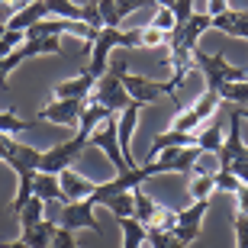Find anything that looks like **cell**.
I'll use <instances>...</instances> for the list:
<instances>
[{
    "label": "cell",
    "mask_w": 248,
    "mask_h": 248,
    "mask_svg": "<svg viewBox=\"0 0 248 248\" xmlns=\"http://www.w3.org/2000/svg\"><path fill=\"white\" fill-rule=\"evenodd\" d=\"M113 48H142V39H139V29H110L103 26L97 32V39L91 42V62L84 68V74H91L93 81H100L107 74V62H110Z\"/></svg>",
    "instance_id": "1"
},
{
    "label": "cell",
    "mask_w": 248,
    "mask_h": 248,
    "mask_svg": "<svg viewBox=\"0 0 248 248\" xmlns=\"http://www.w3.org/2000/svg\"><path fill=\"white\" fill-rule=\"evenodd\" d=\"M193 64L203 71V78H206V91L216 93L219 97V91L226 87V84H235V81H248V68L242 64V68H235V64L226 62V55L222 52H213V55H206V52H193Z\"/></svg>",
    "instance_id": "2"
},
{
    "label": "cell",
    "mask_w": 248,
    "mask_h": 248,
    "mask_svg": "<svg viewBox=\"0 0 248 248\" xmlns=\"http://www.w3.org/2000/svg\"><path fill=\"white\" fill-rule=\"evenodd\" d=\"M87 142H91V132L78 129V136L64 139V142L52 145L48 152H42V158H39V171H42V174H55L58 177L62 171H68V168L78 165V158L84 155Z\"/></svg>",
    "instance_id": "3"
},
{
    "label": "cell",
    "mask_w": 248,
    "mask_h": 248,
    "mask_svg": "<svg viewBox=\"0 0 248 248\" xmlns=\"http://www.w3.org/2000/svg\"><path fill=\"white\" fill-rule=\"evenodd\" d=\"M210 210V200H193L190 206L174 213V226H171V235H174L181 245H190V242L200 239V229H203V216Z\"/></svg>",
    "instance_id": "4"
},
{
    "label": "cell",
    "mask_w": 248,
    "mask_h": 248,
    "mask_svg": "<svg viewBox=\"0 0 248 248\" xmlns=\"http://www.w3.org/2000/svg\"><path fill=\"white\" fill-rule=\"evenodd\" d=\"M219 97L216 93H203L200 100L193 103V107H187V110H177V116H174V123H171V129H177V132H197V129L203 126V123L210 120L213 113H216V107H219Z\"/></svg>",
    "instance_id": "5"
},
{
    "label": "cell",
    "mask_w": 248,
    "mask_h": 248,
    "mask_svg": "<svg viewBox=\"0 0 248 248\" xmlns=\"http://www.w3.org/2000/svg\"><path fill=\"white\" fill-rule=\"evenodd\" d=\"M200 155L203 152L197 145H171V148H165V152L155 158L158 174H184V171H197Z\"/></svg>",
    "instance_id": "6"
},
{
    "label": "cell",
    "mask_w": 248,
    "mask_h": 248,
    "mask_svg": "<svg viewBox=\"0 0 248 248\" xmlns=\"http://www.w3.org/2000/svg\"><path fill=\"white\" fill-rule=\"evenodd\" d=\"M91 100L100 103V107H107L110 113H120V110H126L129 103H132V100H129V93H126V87H123V81L116 78V74H110V71L93 84Z\"/></svg>",
    "instance_id": "7"
},
{
    "label": "cell",
    "mask_w": 248,
    "mask_h": 248,
    "mask_svg": "<svg viewBox=\"0 0 248 248\" xmlns=\"http://www.w3.org/2000/svg\"><path fill=\"white\" fill-rule=\"evenodd\" d=\"M87 145H97V148H100L103 155L116 165V174H120V171H129L126 161H123V152H120V139H116V113H110L100 126L93 129V136H91V142H87Z\"/></svg>",
    "instance_id": "8"
},
{
    "label": "cell",
    "mask_w": 248,
    "mask_h": 248,
    "mask_svg": "<svg viewBox=\"0 0 248 248\" xmlns=\"http://www.w3.org/2000/svg\"><path fill=\"white\" fill-rule=\"evenodd\" d=\"M62 229L74 232V229H91L93 235H103V226L93 219V203L84 197V200L64 203L62 206Z\"/></svg>",
    "instance_id": "9"
},
{
    "label": "cell",
    "mask_w": 248,
    "mask_h": 248,
    "mask_svg": "<svg viewBox=\"0 0 248 248\" xmlns=\"http://www.w3.org/2000/svg\"><path fill=\"white\" fill-rule=\"evenodd\" d=\"M84 107H87V100H52L39 110L36 120H52L58 126H81Z\"/></svg>",
    "instance_id": "10"
},
{
    "label": "cell",
    "mask_w": 248,
    "mask_h": 248,
    "mask_svg": "<svg viewBox=\"0 0 248 248\" xmlns=\"http://www.w3.org/2000/svg\"><path fill=\"white\" fill-rule=\"evenodd\" d=\"M210 29H219L226 36L248 39V10H222L219 16H210Z\"/></svg>",
    "instance_id": "11"
},
{
    "label": "cell",
    "mask_w": 248,
    "mask_h": 248,
    "mask_svg": "<svg viewBox=\"0 0 248 248\" xmlns=\"http://www.w3.org/2000/svg\"><path fill=\"white\" fill-rule=\"evenodd\" d=\"M93 78L91 74H78V78H71V81H62L55 84V100H91L93 93Z\"/></svg>",
    "instance_id": "12"
},
{
    "label": "cell",
    "mask_w": 248,
    "mask_h": 248,
    "mask_svg": "<svg viewBox=\"0 0 248 248\" xmlns=\"http://www.w3.org/2000/svg\"><path fill=\"white\" fill-rule=\"evenodd\" d=\"M46 16H48V3H46V0H36V3H29V7H19L16 13L7 19V26H3V29L26 32V29H32L39 19H46Z\"/></svg>",
    "instance_id": "13"
},
{
    "label": "cell",
    "mask_w": 248,
    "mask_h": 248,
    "mask_svg": "<svg viewBox=\"0 0 248 248\" xmlns=\"http://www.w3.org/2000/svg\"><path fill=\"white\" fill-rule=\"evenodd\" d=\"M58 184H62V193H64V203H74V200H84V197H91L93 193V181H87V177H81L78 171H62L58 174Z\"/></svg>",
    "instance_id": "14"
},
{
    "label": "cell",
    "mask_w": 248,
    "mask_h": 248,
    "mask_svg": "<svg viewBox=\"0 0 248 248\" xmlns=\"http://www.w3.org/2000/svg\"><path fill=\"white\" fill-rule=\"evenodd\" d=\"M158 206H161V203H155V197H148L142 187H136V190H132V219H139L145 229L155 222Z\"/></svg>",
    "instance_id": "15"
},
{
    "label": "cell",
    "mask_w": 248,
    "mask_h": 248,
    "mask_svg": "<svg viewBox=\"0 0 248 248\" xmlns=\"http://www.w3.org/2000/svg\"><path fill=\"white\" fill-rule=\"evenodd\" d=\"M55 229L58 226H52L48 219H42V222H36V226H26V229L19 232V239L26 242V248H48L52 239H55Z\"/></svg>",
    "instance_id": "16"
},
{
    "label": "cell",
    "mask_w": 248,
    "mask_h": 248,
    "mask_svg": "<svg viewBox=\"0 0 248 248\" xmlns=\"http://www.w3.org/2000/svg\"><path fill=\"white\" fill-rule=\"evenodd\" d=\"M32 197H39L42 203L58 200V203L64 206V193H62V184H58L55 174H42V171H39L36 181H32Z\"/></svg>",
    "instance_id": "17"
},
{
    "label": "cell",
    "mask_w": 248,
    "mask_h": 248,
    "mask_svg": "<svg viewBox=\"0 0 248 248\" xmlns=\"http://www.w3.org/2000/svg\"><path fill=\"white\" fill-rule=\"evenodd\" d=\"M222 142H226V129H222V120H216L210 129L203 126L197 132V148L200 152H213V155H219L222 152Z\"/></svg>",
    "instance_id": "18"
},
{
    "label": "cell",
    "mask_w": 248,
    "mask_h": 248,
    "mask_svg": "<svg viewBox=\"0 0 248 248\" xmlns=\"http://www.w3.org/2000/svg\"><path fill=\"white\" fill-rule=\"evenodd\" d=\"M19 48H23L26 62H29V58H39V55H62V42H58V39H48V36H42V39H26Z\"/></svg>",
    "instance_id": "19"
},
{
    "label": "cell",
    "mask_w": 248,
    "mask_h": 248,
    "mask_svg": "<svg viewBox=\"0 0 248 248\" xmlns=\"http://www.w3.org/2000/svg\"><path fill=\"white\" fill-rule=\"evenodd\" d=\"M46 3H48V16L84 23V7L78 3V0H46Z\"/></svg>",
    "instance_id": "20"
},
{
    "label": "cell",
    "mask_w": 248,
    "mask_h": 248,
    "mask_svg": "<svg viewBox=\"0 0 248 248\" xmlns=\"http://www.w3.org/2000/svg\"><path fill=\"white\" fill-rule=\"evenodd\" d=\"M39 120H19L13 110H0V136H13L16 139L19 132H26V129H36Z\"/></svg>",
    "instance_id": "21"
},
{
    "label": "cell",
    "mask_w": 248,
    "mask_h": 248,
    "mask_svg": "<svg viewBox=\"0 0 248 248\" xmlns=\"http://www.w3.org/2000/svg\"><path fill=\"white\" fill-rule=\"evenodd\" d=\"M116 222H120V229H123V248H142L145 245V232L148 229L139 219L129 216V219H116Z\"/></svg>",
    "instance_id": "22"
},
{
    "label": "cell",
    "mask_w": 248,
    "mask_h": 248,
    "mask_svg": "<svg viewBox=\"0 0 248 248\" xmlns=\"http://www.w3.org/2000/svg\"><path fill=\"white\" fill-rule=\"evenodd\" d=\"M219 100L232 103V107H248V81L226 84V87L219 91Z\"/></svg>",
    "instance_id": "23"
},
{
    "label": "cell",
    "mask_w": 248,
    "mask_h": 248,
    "mask_svg": "<svg viewBox=\"0 0 248 248\" xmlns=\"http://www.w3.org/2000/svg\"><path fill=\"white\" fill-rule=\"evenodd\" d=\"M42 210H46V203L39 200V197H32V200H29L26 206L16 213L19 229H26V226H36V222H42Z\"/></svg>",
    "instance_id": "24"
},
{
    "label": "cell",
    "mask_w": 248,
    "mask_h": 248,
    "mask_svg": "<svg viewBox=\"0 0 248 248\" xmlns=\"http://www.w3.org/2000/svg\"><path fill=\"white\" fill-rule=\"evenodd\" d=\"M26 62V55H23V48H16V52H10L7 58H0V91H7V78L13 71H16L19 64Z\"/></svg>",
    "instance_id": "25"
},
{
    "label": "cell",
    "mask_w": 248,
    "mask_h": 248,
    "mask_svg": "<svg viewBox=\"0 0 248 248\" xmlns=\"http://www.w3.org/2000/svg\"><path fill=\"white\" fill-rule=\"evenodd\" d=\"M145 242L152 248H187V245H181V242H177L171 232H165V229H148L145 232Z\"/></svg>",
    "instance_id": "26"
},
{
    "label": "cell",
    "mask_w": 248,
    "mask_h": 248,
    "mask_svg": "<svg viewBox=\"0 0 248 248\" xmlns=\"http://www.w3.org/2000/svg\"><path fill=\"white\" fill-rule=\"evenodd\" d=\"M148 26L152 29H158V32H174V26H177V19H174V13H171V10L168 7H158L155 10V16H152V23H148Z\"/></svg>",
    "instance_id": "27"
},
{
    "label": "cell",
    "mask_w": 248,
    "mask_h": 248,
    "mask_svg": "<svg viewBox=\"0 0 248 248\" xmlns=\"http://www.w3.org/2000/svg\"><path fill=\"white\" fill-rule=\"evenodd\" d=\"M239 187H242L239 177L229 174V171H216V174H213V190H222V193H229V197H235Z\"/></svg>",
    "instance_id": "28"
},
{
    "label": "cell",
    "mask_w": 248,
    "mask_h": 248,
    "mask_svg": "<svg viewBox=\"0 0 248 248\" xmlns=\"http://www.w3.org/2000/svg\"><path fill=\"white\" fill-rule=\"evenodd\" d=\"M107 210H110L116 219H129V216H132V193H120V197L107 200Z\"/></svg>",
    "instance_id": "29"
},
{
    "label": "cell",
    "mask_w": 248,
    "mask_h": 248,
    "mask_svg": "<svg viewBox=\"0 0 248 248\" xmlns=\"http://www.w3.org/2000/svg\"><path fill=\"white\" fill-rule=\"evenodd\" d=\"M210 193H213V174H197L193 177V184H190V197L193 200H210Z\"/></svg>",
    "instance_id": "30"
},
{
    "label": "cell",
    "mask_w": 248,
    "mask_h": 248,
    "mask_svg": "<svg viewBox=\"0 0 248 248\" xmlns=\"http://www.w3.org/2000/svg\"><path fill=\"white\" fill-rule=\"evenodd\" d=\"M232 232H235V248H248V216L232 213Z\"/></svg>",
    "instance_id": "31"
},
{
    "label": "cell",
    "mask_w": 248,
    "mask_h": 248,
    "mask_svg": "<svg viewBox=\"0 0 248 248\" xmlns=\"http://www.w3.org/2000/svg\"><path fill=\"white\" fill-rule=\"evenodd\" d=\"M139 39H142V48H155V46H165L168 42L165 32H158V29H152V26L139 29Z\"/></svg>",
    "instance_id": "32"
},
{
    "label": "cell",
    "mask_w": 248,
    "mask_h": 248,
    "mask_svg": "<svg viewBox=\"0 0 248 248\" xmlns=\"http://www.w3.org/2000/svg\"><path fill=\"white\" fill-rule=\"evenodd\" d=\"M152 0H116V16H120V23L129 16V13H136V10L148 7Z\"/></svg>",
    "instance_id": "33"
},
{
    "label": "cell",
    "mask_w": 248,
    "mask_h": 248,
    "mask_svg": "<svg viewBox=\"0 0 248 248\" xmlns=\"http://www.w3.org/2000/svg\"><path fill=\"white\" fill-rule=\"evenodd\" d=\"M171 13H174L177 26H181V23H187V19H190L193 13H197V10H193V0H177L174 7H171Z\"/></svg>",
    "instance_id": "34"
},
{
    "label": "cell",
    "mask_w": 248,
    "mask_h": 248,
    "mask_svg": "<svg viewBox=\"0 0 248 248\" xmlns=\"http://www.w3.org/2000/svg\"><path fill=\"white\" fill-rule=\"evenodd\" d=\"M226 171L239 177V184H242V187H248V161H242V158H232L229 165H226Z\"/></svg>",
    "instance_id": "35"
},
{
    "label": "cell",
    "mask_w": 248,
    "mask_h": 248,
    "mask_svg": "<svg viewBox=\"0 0 248 248\" xmlns=\"http://www.w3.org/2000/svg\"><path fill=\"white\" fill-rule=\"evenodd\" d=\"M235 213L248 216V187H239V193H235Z\"/></svg>",
    "instance_id": "36"
},
{
    "label": "cell",
    "mask_w": 248,
    "mask_h": 248,
    "mask_svg": "<svg viewBox=\"0 0 248 248\" xmlns=\"http://www.w3.org/2000/svg\"><path fill=\"white\" fill-rule=\"evenodd\" d=\"M222 10H229V7H226V0H210V10H206V13H210V16H219Z\"/></svg>",
    "instance_id": "37"
},
{
    "label": "cell",
    "mask_w": 248,
    "mask_h": 248,
    "mask_svg": "<svg viewBox=\"0 0 248 248\" xmlns=\"http://www.w3.org/2000/svg\"><path fill=\"white\" fill-rule=\"evenodd\" d=\"M152 3H158V7H168V10H171V7L177 3V0H152Z\"/></svg>",
    "instance_id": "38"
},
{
    "label": "cell",
    "mask_w": 248,
    "mask_h": 248,
    "mask_svg": "<svg viewBox=\"0 0 248 248\" xmlns=\"http://www.w3.org/2000/svg\"><path fill=\"white\" fill-rule=\"evenodd\" d=\"M235 116H242V120H248V107H235Z\"/></svg>",
    "instance_id": "39"
},
{
    "label": "cell",
    "mask_w": 248,
    "mask_h": 248,
    "mask_svg": "<svg viewBox=\"0 0 248 248\" xmlns=\"http://www.w3.org/2000/svg\"><path fill=\"white\" fill-rule=\"evenodd\" d=\"M0 29H3V26H0Z\"/></svg>",
    "instance_id": "40"
},
{
    "label": "cell",
    "mask_w": 248,
    "mask_h": 248,
    "mask_svg": "<svg viewBox=\"0 0 248 248\" xmlns=\"http://www.w3.org/2000/svg\"><path fill=\"white\" fill-rule=\"evenodd\" d=\"M245 68H248V64H245Z\"/></svg>",
    "instance_id": "41"
},
{
    "label": "cell",
    "mask_w": 248,
    "mask_h": 248,
    "mask_svg": "<svg viewBox=\"0 0 248 248\" xmlns=\"http://www.w3.org/2000/svg\"><path fill=\"white\" fill-rule=\"evenodd\" d=\"M0 248H3V245H0Z\"/></svg>",
    "instance_id": "42"
}]
</instances>
